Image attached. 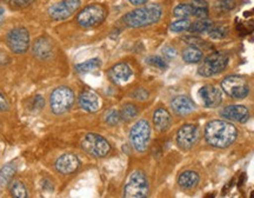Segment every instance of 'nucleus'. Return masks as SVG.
I'll list each match as a JSON object with an SVG mask.
<instances>
[{"mask_svg": "<svg viewBox=\"0 0 254 198\" xmlns=\"http://www.w3.org/2000/svg\"><path fill=\"white\" fill-rule=\"evenodd\" d=\"M129 96H131L132 98L136 99V100L144 101V100H147L148 97H150V94H148V91L146 90V89L139 88V89H135V90L133 91Z\"/></svg>", "mask_w": 254, "mask_h": 198, "instance_id": "35", "label": "nucleus"}, {"mask_svg": "<svg viewBox=\"0 0 254 198\" xmlns=\"http://www.w3.org/2000/svg\"><path fill=\"white\" fill-rule=\"evenodd\" d=\"M129 2H131L132 5H135V6H140V5H145L146 2L148 1V0H128Z\"/></svg>", "mask_w": 254, "mask_h": 198, "instance_id": "43", "label": "nucleus"}, {"mask_svg": "<svg viewBox=\"0 0 254 198\" xmlns=\"http://www.w3.org/2000/svg\"><path fill=\"white\" fill-rule=\"evenodd\" d=\"M202 57H204L202 51L198 49V47L190 46V47H187V49L184 50V52H183L184 62H186L189 64H196V63L201 62Z\"/></svg>", "mask_w": 254, "mask_h": 198, "instance_id": "24", "label": "nucleus"}, {"mask_svg": "<svg viewBox=\"0 0 254 198\" xmlns=\"http://www.w3.org/2000/svg\"><path fill=\"white\" fill-rule=\"evenodd\" d=\"M81 148L88 155L95 158H103L111 151V145L103 136L97 133H87L82 137Z\"/></svg>", "mask_w": 254, "mask_h": 198, "instance_id": "8", "label": "nucleus"}, {"mask_svg": "<svg viewBox=\"0 0 254 198\" xmlns=\"http://www.w3.org/2000/svg\"><path fill=\"white\" fill-rule=\"evenodd\" d=\"M5 20V9L2 7H0V26H1L2 23Z\"/></svg>", "mask_w": 254, "mask_h": 198, "instance_id": "44", "label": "nucleus"}, {"mask_svg": "<svg viewBox=\"0 0 254 198\" xmlns=\"http://www.w3.org/2000/svg\"><path fill=\"white\" fill-rule=\"evenodd\" d=\"M237 7L236 0H218L214 2L213 9L215 13H228Z\"/></svg>", "mask_w": 254, "mask_h": 198, "instance_id": "26", "label": "nucleus"}, {"mask_svg": "<svg viewBox=\"0 0 254 198\" xmlns=\"http://www.w3.org/2000/svg\"><path fill=\"white\" fill-rule=\"evenodd\" d=\"M12 198H30L27 187L21 181H12L8 185Z\"/></svg>", "mask_w": 254, "mask_h": 198, "instance_id": "23", "label": "nucleus"}, {"mask_svg": "<svg viewBox=\"0 0 254 198\" xmlns=\"http://www.w3.org/2000/svg\"><path fill=\"white\" fill-rule=\"evenodd\" d=\"M148 195L150 183L145 172L141 170L133 171L124 188V198H148Z\"/></svg>", "mask_w": 254, "mask_h": 198, "instance_id": "3", "label": "nucleus"}, {"mask_svg": "<svg viewBox=\"0 0 254 198\" xmlns=\"http://www.w3.org/2000/svg\"><path fill=\"white\" fill-rule=\"evenodd\" d=\"M205 198H214V194H208V195H206Z\"/></svg>", "mask_w": 254, "mask_h": 198, "instance_id": "45", "label": "nucleus"}, {"mask_svg": "<svg viewBox=\"0 0 254 198\" xmlns=\"http://www.w3.org/2000/svg\"><path fill=\"white\" fill-rule=\"evenodd\" d=\"M194 7L190 4H179L173 9L174 17L178 19H189L190 15H193Z\"/></svg>", "mask_w": 254, "mask_h": 198, "instance_id": "28", "label": "nucleus"}, {"mask_svg": "<svg viewBox=\"0 0 254 198\" xmlns=\"http://www.w3.org/2000/svg\"><path fill=\"white\" fill-rule=\"evenodd\" d=\"M199 98L206 107H218L222 101L221 91L213 85H205L198 92Z\"/></svg>", "mask_w": 254, "mask_h": 198, "instance_id": "13", "label": "nucleus"}, {"mask_svg": "<svg viewBox=\"0 0 254 198\" xmlns=\"http://www.w3.org/2000/svg\"><path fill=\"white\" fill-rule=\"evenodd\" d=\"M182 40L184 43L187 44V45L193 46V47H199L200 46H204L205 45V41L201 39L199 36H193V34H189V36H184L182 38Z\"/></svg>", "mask_w": 254, "mask_h": 198, "instance_id": "34", "label": "nucleus"}, {"mask_svg": "<svg viewBox=\"0 0 254 198\" xmlns=\"http://www.w3.org/2000/svg\"><path fill=\"white\" fill-rule=\"evenodd\" d=\"M230 34V28L226 25H219V26H212L211 30L208 31L209 38L214 40L225 39Z\"/></svg>", "mask_w": 254, "mask_h": 198, "instance_id": "29", "label": "nucleus"}, {"mask_svg": "<svg viewBox=\"0 0 254 198\" xmlns=\"http://www.w3.org/2000/svg\"><path fill=\"white\" fill-rule=\"evenodd\" d=\"M212 26H213V23L211 20H208V19H201V20L192 23L189 31L192 32V33H202V32H208Z\"/></svg>", "mask_w": 254, "mask_h": 198, "instance_id": "30", "label": "nucleus"}, {"mask_svg": "<svg viewBox=\"0 0 254 198\" xmlns=\"http://www.w3.org/2000/svg\"><path fill=\"white\" fill-rule=\"evenodd\" d=\"M163 54L167 60H172L178 56V52H177V50L174 49V47L166 46V47H164V49H163Z\"/></svg>", "mask_w": 254, "mask_h": 198, "instance_id": "38", "label": "nucleus"}, {"mask_svg": "<svg viewBox=\"0 0 254 198\" xmlns=\"http://www.w3.org/2000/svg\"><path fill=\"white\" fill-rule=\"evenodd\" d=\"M190 5L194 8H208V4L205 0H192Z\"/></svg>", "mask_w": 254, "mask_h": 198, "instance_id": "41", "label": "nucleus"}, {"mask_svg": "<svg viewBox=\"0 0 254 198\" xmlns=\"http://www.w3.org/2000/svg\"><path fill=\"white\" fill-rule=\"evenodd\" d=\"M190 25V19H178L177 21H174V23L171 24L170 26V30L172 32H177V33H179V32H185V31H189Z\"/></svg>", "mask_w": 254, "mask_h": 198, "instance_id": "32", "label": "nucleus"}, {"mask_svg": "<svg viewBox=\"0 0 254 198\" xmlns=\"http://www.w3.org/2000/svg\"><path fill=\"white\" fill-rule=\"evenodd\" d=\"M221 88L225 94L234 99H244L250 94L249 83L243 76H227L221 82Z\"/></svg>", "mask_w": 254, "mask_h": 198, "instance_id": "9", "label": "nucleus"}, {"mask_svg": "<svg viewBox=\"0 0 254 198\" xmlns=\"http://www.w3.org/2000/svg\"><path fill=\"white\" fill-rule=\"evenodd\" d=\"M200 136L199 127L194 124H185L178 130L177 144L180 149L190 150L198 142Z\"/></svg>", "mask_w": 254, "mask_h": 198, "instance_id": "12", "label": "nucleus"}, {"mask_svg": "<svg viewBox=\"0 0 254 198\" xmlns=\"http://www.w3.org/2000/svg\"><path fill=\"white\" fill-rule=\"evenodd\" d=\"M171 107L179 116H187L195 110V104L186 96H177L171 101Z\"/></svg>", "mask_w": 254, "mask_h": 198, "instance_id": "18", "label": "nucleus"}, {"mask_svg": "<svg viewBox=\"0 0 254 198\" xmlns=\"http://www.w3.org/2000/svg\"><path fill=\"white\" fill-rule=\"evenodd\" d=\"M200 177L195 171H184L178 177V185L184 190H190L199 184Z\"/></svg>", "mask_w": 254, "mask_h": 198, "instance_id": "21", "label": "nucleus"}, {"mask_svg": "<svg viewBox=\"0 0 254 198\" xmlns=\"http://www.w3.org/2000/svg\"><path fill=\"white\" fill-rule=\"evenodd\" d=\"M8 49L15 54H23L27 52L31 44V38L26 27L18 26L12 28L6 37Z\"/></svg>", "mask_w": 254, "mask_h": 198, "instance_id": "10", "label": "nucleus"}, {"mask_svg": "<svg viewBox=\"0 0 254 198\" xmlns=\"http://www.w3.org/2000/svg\"><path fill=\"white\" fill-rule=\"evenodd\" d=\"M238 130L227 120H212L205 127V139L211 146L225 149L237 140Z\"/></svg>", "mask_w": 254, "mask_h": 198, "instance_id": "1", "label": "nucleus"}, {"mask_svg": "<svg viewBox=\"0 0 254 198\" xmlns=\"http://www.w3.org/2000/svg\"><path fill=\"white\" fill-rule=\"evenodd\" d=\"M80 0H62L50 6L49 14L53 20H65L74 14L80 7Z\"/></svg>", "mask_w": 254, "mask_h": 198, "instance_id": "11", "label": "nucleus"}, {"mask_svg": "<svg viewBox=\"0 0 254 198\" xmlns=\"http://www.w3.org/2000/svg\"><path fill=\"white\" fill-rule=\"evenodd\" d=\"M133 76V71L132 69L129 68L128 64L126 63H119L116 64V65L112 66L109 70V77L110 79L112 81V83L117 85H122L125 84L131 79V77Z\"/></svg>", "mask_w": 254, "mask_h": 198, "instance_id": "16", "label": "nucleus"}, {"mask_svg": "<svg viewBox=\"0 0 254 198\" xmlns=\"http://www.w3.org/2000/svg\"><path fill=\"white\" fill-rule=\"evenodd\" d=\"M17 172V164L14 162H9L0 169V187L5 188L9 185Z\"/></svg>", "mask_w": 254, "mask_h": 198, "instance_id": "22", "label": "nucleus"}, {"mask_svg": "<svg viewBox=\"0 0 254 198\" xmlns=\"http://www.w3.org/2000/svg\"><path fill=\"white\" fill-rule=\"evenodd\" d=\"M1 1L9 6H12V7L20 8V7H25V6L30 5L33 0H1Z\"/></svg>", "mask_w": 254, "mask_h": 198, "instance_id": "37", "label": "nucleus"}, {"mask_svg": "<svg viewBox=\"0 0 254 198\" xmlns=\"http://www.w3.org/2000/svg\"><path fill=\"white\" fill-rule=\"evenodd\" d=\"M75 95L68 86H59L55 89L50 96V108L52 113L60 116L66 113L73 106Z\"/></svg>", "mask_w": 254, "mask_h": 198, "instance_id": "4", "label": "nucleus"}, {"mask_svg": "<svg viewBox=\"0 0 254 198\" xmlns=\"http://www.w3.org/2000/svg\"><path fill=\"white\" fill-rule=\"evenodd\" d=\"M100 65H101L100 59L93 58V59L86 60V62H82L80 64H78V65H75V70H77L79 73H87V72L94 71V70L99 69Z\"/></svg>", "mask_w": 254, "mask_h": 198, "instance_id": "27", "label": "nucleus"}, {"mask_svg": "<svg viewBox=\"0 0 254 198\" xmlns=\"http://www.w3.org/2000/svg\"><path fill=\"white\" fill-rule=\"evenodd\" d=\"M33 53L39 59H49L53 56V45L52 41L46 37L38 38L33 45Z\"/></svg>", "mask_w": 254, "mask_h": 198, "instance_id": "20", "label": "nucleus"}, {"mask_svg": "<svg viewBox=\"0 0 254 198\" xmlns=\"http://www.w3.org/2000/svg\"><path fill=\"white\" fill-rule=\"evenodd\" d=\"M250 198H254V191H253L252 194H251V197Z\"/></svg>", "mask_w": 254, "mask_h": 198, "instance_id": "46", "label": "nucleus"}, {"mask_svg": "<svg viewBox=\"0 0 254 198\" xmlns=\"http://www.w3.org/2000/svg\"><path fill=\"white\" fill-rule=\"evenodd\" d=\"M220 114L225 119L238 123H246L250 119L249 108L244 105H228L222 108Z\"/></svg>", "mask_w": 254, "mask_h": 198, "instance_id": "15", "label": "nucleus"}, {"mask_svg": "<svg viewBox=\"0 0 254 198\" xmlns=\"http://www.w3.org/2000/svg\"><path fill=\"white\" fill-rule=\"evenodd\" d=\"M172 124V117L165 107H158L153 113V125L158 132H166Z\"/></svg>", "mask_w": 254, "mask_h": 198, "instance_id": "19", "label": "nucleus"}, {"mask_svg": "<svg viewBox=\"0 0 254 198\" xmlns=\"http://www.w3.org/2000/svg\"><path fill=\"white\" fill-rule=\"evenodd\" d=\"M120 120H122V118H120V112L118 110H116V108H111V110L107 111L106 114H105V123L110 126L118 125Z\"/></svg>", "mask_w": 254, "mask_h": 198, "instance_id": "31", "label": "nucleus"}, {"mask_svg": "<svg viewBox=\"0 0 254 198\" xmlns=\"http://www.w3.org/2000/svg\"><path fill=\"white\" fill-rule=\"evenodd\" d=\"M161 17H163V7L158 4H152L128 12L123 18V21L127 27L140 28L157 24Z\"/></svg>", "mask_w": 254, "mask_h": 198, "instance_id": "2", "label": "nucleus"}, {"mask_svg": "<svg viewBox=\"0 0 254 198\" xmlns=\"http://www.w3.org/2000/svg\"><path fill=\"white\" fill-rule=\"evenodd\" d=\"M129 142L136 152H145L151 142V125L146 119H139L129 131Z\"/></svg>", "mask_w": 254, "mask_h": 198, "instance_id": "6", "label": "nucleus"}, {"mask_svg": "<svg viewBox=\"0 0 254 198\" xmlns=\"http://www.w3.org/2000/svg\"><path fill=\"white\" fill-rule=\"evenodd\" d=\"M146 62H147L148 65L154 66V68H157L159 70H166L168 68V64L166 60H164L161 57H158V56L148 57V58L146 59Z\"/></svg>", "mask_w": 254, "mask_h": 198, "instance_id": "33", "label": "nucleus"}, {"mask_svg": "<svg viewBox=\"0 0 254 198\" xmlns=\"http://www.w3.org/2000/svg\"><path fill=\"white\" fill-rule=\"evenodd\" d=\"M80 165L78 157L73 153H64L55 163L56 170L62 175H71L77 171Z\"/></svg>", "mask_w": 254, "mask_h": 198, "instance_id": "14", "label": "nucleus"}, {"mask_svg": "<svg viewBox=\"0 0 254 198\" xmlns=\"http://www.w3.org/2000/svg\"><path fill=\"white\" fill-rule=\"evenodd\" d=\"M246 178H247V176H246V172H243V174L240 175V177H239V181H238V187H239V188L243 187V185L245 184V182H246Z\"/></svg>", "mask_w": 254, "mask_h": 198, "instance_id": "42", "label": "nucleus"}, {"mask_svg": "<svg viewBox=\"0 0 254 198\" xmlns=\"http://www.w3.org/2000/svg\"><path fill=\"white\" fill-rule=\"evenodd\" d=\"M78 104L82 110L86 112H97L100 108V98L95 92L91 90H85L79 95Z\"/></svg>", "mask_w": 254, "mask_h": 198, "instance_id": "17", "label": "nucleus"}, {"mask_svg": "<svg viewBox=\"0 0 254 198\" xmlns=\"http://www.w3.org/2000/svg\"><path fill=\"white\" fill-rule=\"evenodd\" d=\"M119 112L123 122H131L132 119H134V118L138 116L139 108L135 104L126 103L123 105Z\"/></svg>", "mask_w": 254, "mask_h": 198, "instance_id": "25", "label": "nucleus"}, {"mask_svg": "<svg viewBox=\"0 0 254 198\" xmlns=\"http://www.w3.org/2000/svg\"><path fill=\"white\" fill-rule=\"evenodd\" d=\"M9 110V103L7 101V99L5 98V96L0 92V111H8Z\"/></svg>", "mask_w": 254, "mask_h": 198, "instance_id": "40", "label": "nucleus"}, {"mask_svg": "<svg viewBox=\"0 0 254 198\" xmlns=\"http://www.w3.org/2000/svg\"><path fill=\"white\" fill-rule=\"evenodd\" d=\"M44 106H45V99H44L43 96L38 95L33 99H32V103H31L32 110L40 111L41 108H44Z\"/></svg>", "mask_w": 254, "mask_h": 198, "instance_id": "36", "label": "nucleus"}, {"mask_svg": "<svg viewBox=\"0 0 254 198\" xmlns=\"http://www.w3.org/2000/svg\"><path fill=\"white\" fill-rule=\"evenodd\" d=\"M208 8H194V12H193V15H194L195 18H198L199 20L208 18Z\"/></svg>", "mask_w": 254, "mask_h": 198, "instance_id": "39", "label": "nucleus"}, {"mask_svg": "<svg viewBox=\"0 0 254 198\" xmlns=\"http://www.w3.org/2000/svg\"><path fill=\"white\" fill-rule=\"evenodd\" d=\"M107 9L100 4H91L79 12L77 23L82 28H92L99 26L106 19Z\"/></svg>", "mask_w": 254, "mask_h": 198, "instance_id": "5", "label": "nucleus"}, {"mask_svg": "<svg viewBox=\"0 0 254 198\" xmlns=\"http://www.w3.org/2000/svg\"><path fill=\"white\" fill-rule=\"evenodd\" d=\"M228 60L230 58H228L227 53L221 52V51L211 53L199 66L198 75L201 77H212L221 73L227 68Z\"/></svg>", "mask_w": 254, "mask_h": 198, "instance_id": "7", "label": "nucleus"}]
</instances>
